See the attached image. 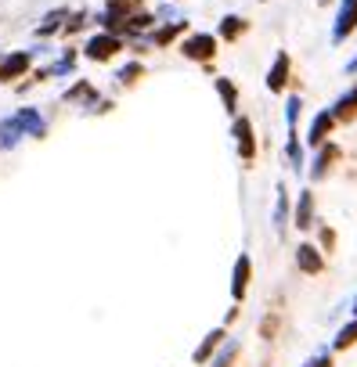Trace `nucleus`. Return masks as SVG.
Segmentation results:
<instances>
[{"label":"nucleus","mask_w":357,"mask_h":367,"mask_svg":"<svg viewBox=\"0 0 357 367\" xmlns=\"http://www.w3.org/2000/svg\"><path fill=\"white\" fill-rule=\"evenodd\" d=\"M181 54L188 61H213L217 58V36L213 33H184Z\"/></svg>","instance_id":"nucleus-1"},{"label":"nucleus","mask_w":357,"mask_h":367,"mask_svg":"<svg viewBox=\"0 0 357 367\" xmlns=\"http://www.w3.org/2000/svg\"><path fill=\"white\" fill-rule=\"evenodd\" d=\"M116 51H123V36L119 33H98L87 40V58L91 61H109Z\"/></svg>","instance_id":"nucleus-2"},{"label":"nucleus","mask_w":357,"mask_h":367,"mask_svg":"<svg viewBox=\"0 0 357 367\" xmlns=\"http://www.w3.org/2000/svg\"><path fill=\"white\" fill-rule=\"evenodd\" d=\"M231 134H235V148L238 155L249 162L257 155V137H253V123H249L245 116H235V126H231Z\"/></svg>","instance_id":"nucleus-3"},{"label":"nucleus","mask_w":357,"mask_h":367,"mask_svg":"<svg viewBox=\"0 0 357 367\" xmlns=\"http://www.w3.org/2000/svg\"><path fill=\"white\" fill-rule=\"evenodd\" d=\"M350 33H357V0H343L340 15H335V26H332V40L343 43Z\"/></svg>","instance_id":"nucleus-4"},{"label":"nucleus","mask_w":357,"mask_h":367,"mask_svg":"<svg viewBox=\"0 0 357 367\" xmlns=\"http://www.w3.org/2000/svg\"><path fill=\"white\" fill-rule=\"evenodd\" d=\"M289 72H292V61H289L285 51H278V54H275V65L267 69V91H271V94H282L285 83H289Z\"/></svg>","instance_id":"nucleus-5"},{"label":"nucleus","mask_w":357,"mask_h":367,"mask_svg":"<svg viewBox=\"0 0 357 367\" xmlns=\"http://www.w3.org/2000/svg\"><path fill=\"white\" fill-rule=\"evenodd\" d=\"M314 191H300V198H296V209H292V224H296L300 231L314 227Z\"/></svg>","instance_id":"nucleus-6"},{"label":"nucleus","mask_w":357,"mask_h":367,"mask_svg":"<svg viewBox=\"0 0 357 367\" xmlns=\"http://www.w3.org/2000/svg\"><path fill=\"white\" fill-rule=\"evenodd\" d=\"M335 123H340V119L332 116V108H328V112H318V116H314V123H310L307 141H310L314 148H321V144H325V137L332 134V126H335Z\"/></svg>","instance_id":"nucleus-7"},{"label":"nucleus","mask_w":357,"mask_h":367,"mask_svg":"<svg viewBox=\"0 0 357 367\" xmlns=\"http://www.w3.org/2000/svg\"><path fill=\"white\" fill-rule=\"evenodd\" d=\"M249 274H253V263H249V256L242 252V256L235 259V277H231V295H235V302H238V299H245Z\"/></svg>","instance_id":"nucleus-8"},{"label":"nucleus","mask_w":357,"mask_h":367,"mask_svg":"<svg viewBox=\"0 0 357 367\" xmlns=\"http://www.w3.org/2000/svg\"><path fill=\"white\" fill-rule=\"evenodd\" d=\"M296 267L303 274H321L325 270V256L318 252V245H300L296 249Z\"/></svg>","instance_id":"nucleus-9"},{"label":"nucleus","mask_w":357,"mask_h":367,"mask_svg":"<svg viewBox=\"0 0 357 367\" xmlns=\"http://www.w3.org/2000/svg\"><path fill=\"white\" fill-rule=\"evenodd\" d=\"M29 61H33L29 51H18V54L4 58V61H0V79H15V76H22V72L29 69Z\"/></svg>","instance_id":"nucleus-10"},{"label":"nucleus","mask_w":357,"mask_h":367,"mask_svg":"<svg viewBox=\"0 0 357 367\" xmlns=\"http://www.w3.org/2000/svg\"><path fill=\"white\" fill-rule=\"evenodd\" d=\"M213 86H217V94H220V101H224V112L227 116H238V86L231 83V79H213Z\"/></svg>","instance_id":"nucleus-11"},{"label":"nucleus","mask_w":357,"mask_h":367,"mask_svg":"<svg viewBox=\"0 0 357 367\" xmlns=\"http://www.w3.org/2000/svg\"><path fill=\"white\" fill-rule=\"evenodd\" d=\"M15 119L22 123V130H26L29 137H44V134H47V123L40 119V112H36V108H22V112H18Z\"/></svg>","instance_id":"nucleus-12"},{"label":"nucleus","mask_w":357,"mask_h":367,"mask_svg":"<svg viewBox=\"0 0 357 367\" xmlns=\"http://www.w3.org/2000/svg\"><path fill=\"white\" fill-rule=\"evenodd\" d=\"M335 159H340V148H335V144H328V148H325V144H321L318 159H314V169H310V177H314V180H321L325 173L332 169V162H335Z\"/></svg>","instance_id":"nucleus-13"},{"label":"nucleus","mask_w":357,"mask_h":367,"mask_svg":"<svg viewBox=\"0 0 357 367\" xmlns=\"http://www.w3.org/2000/svg\"><path fill=\"white\" fill-rule=\"evenodd\" d=\"M245 29H249V26H245L242 15H224V18H220V40H231V43H235Z\"/></svg>","instance_id":"nucleus-14"},{"label":"nucleus","mask_w":357,"mask_h":367,"mask_svg":"<svg viewBox=\"0 0 357 367\" xmlns=\"http://www.w3.org/2000/svg\"><path fill=\"white\" fill-rule=\"evenodd\" d=\"M332 116H335V119H343V123L357 116V86H354V91H350V94H343L340 101H335V104H332Z\"/></svg>","instance_id":"nucleus-15"},{"label":"nucleus","mask_w":357,"mask_h":367,"mask_svg":"<svg viewBox=\"0 0 357 367\" xmlns=\"http://www.w3.org/2000/svg\"><path fill=\"white\" fill-rule=\"evenodd\" d=\"M22 134H26V130H22V123H18V119L0 123V148H15Z\"/></svg>","instance_id":"nucleus-16"},{"label":"nucleus","mask_w":357,"mask_h":367,"mask_svg":"<svg viewBox=\"0 0 357 367\" xmlns=\"http://www.w3.org/2000/svg\"><path fill=\"white\" fill-rule=\"evenodd\" d=\"M224 342V328H217V331H209L206 335V342L199 345V350H195V364H206L209 357H213V350H217V345Z\"/></svg>","instance_id":"nucleus-17"},{"label":"nucleus","mask_w":357,"mask_h":367,"mask_svg":"<svg viewBox=\"0 0 357 367\" xmlns=\"http://www.w3.org/2000/svg\"><path fill=\"white\" fill-rule=\"evenodd\" d=\"M181 33H188V22H184V18H177V22H170V26H166V29H159V33H155L152 40L159 43V47H166V43H174V40H177Z\"/></svg>","instance_id":"nucleus-18"},{"label":"nucleus","mask_w":357,"mask_h":367,"mask_svg":"<svg viewBox=\"0 0 357 367\" xmlns=\"http://www.w3.org/2000/svg\"><path fill=\"white\" fill-rule=\"evenodd\" d=\"M285 224H289V194H285V187H278V202H275V231L285 234Z\"/></svg>","instance_id":"nucleus-19"},{"label":"nucleus","mask_w":357,"mask_h":367,"mask_svg":"<svg viewBox=\"0 0 357 367\" xmlns=\"http://www.w3.org/2000/svg\"><path fill=\"white\" fill-rule=\"evenodd\" d=\"M285 155L292 162V169H303V148L296 141V130H289V141H285Z\"/></svg>","instance_id":"nucleus-20"},{"label":"nucleus","mask_w":357,"mask_h":367,"mask_svg":"<svg viewBox=\"0 0 357 367\" xmlns=\"http://www.w3.org/2000/svg\"><path fill=\"white\" fill-rule=\"evenodd\" d=\"M109 4V15H116V18H130L137 8H141V0H105Z\"/></svg>","instance_id":"nucleus-21"},{"label":"nucleus","mask_w":357,"mask_h":367,"mask_svg":"<svg viewBox=\"0 0 357 367\" xmlns=\"http://www.w3.org/2000/svg\"><path fill=\"white\" fill-rule=\"evenodd\" d=\"M357 342V317H354V324H347V328L340 331V335H335V350H347V345H354Z\"/></svg>","instance_id":"nucleus-22"},{"label":"nucleus","mask_w":357,"mask_h":367,"mask_svg":"<svg viewBox=\"0 0 357 367\" xmlns=\"http://www.w3.org/2000/svg\"><path fill=\"white\" fill-rule=\"evenodd\" d=\"M300 108H303L300 94H292V97L285 101V123H289V130H296V116H300Z\"/></svg>","instance_id":"nucleus-23"},{"label":"nucleus","mask_w":357,"mask_h":367,"mask_svg":"<svg viewBox=\"0 0 357 367\" xmlns=\"http://www.w3.org/2000/svg\"><path fill=\"white\" fill-rule=\"evenodd\" d=\"M61 18H69V11H51V15L44 18V26H40L36 33H40V36H47V33H54V29L61 26Z\"/></svg>","instance_id":"nucleus-24"},{"label":"nucleus","mask_w":357,"mask_h":367,"mask_svg":"<svg viewBox=\"0 0 357 367\" xmlns=\"http://www.w3.org/2000/svg\"><path fill=\"white\" fill-rule=\"evenodd\" d=\"M235 353H238V345H235V342H231V345H227V350H224V353L217 357V364H213V367H231V360H235Z\"/></svg>","instance_id":"nucleus-25"},{"label":"nucleus","mask_w":357,"mask_h":367,"mask_svg":"<svg viewBox=\"0 0 357 367\" xmlns=\"http://www.w3.org/2000/svg\"><path fill=\"white\" fill-rule=\"evenodd\" d=\"M141 72H144V69H141V65H127V69H123V72H119V79H123V83H134V79H137Z\"/></svg>","instance_id":"nucleus-26"},{"label":"nucleus","mask_w":357,"mask_h":367,"mask_svg":"<svg viewBox=\"0 0 357 367\" xmlns=\"http://www.w3.org/2000/svg\"><path fill=\"white\" fill-rule=\"evenodd\" d=\"M307 367H332V357H328V353H325V357H314Z\"/></svg>","instance_id":"nucleus-27"},{"label":"nucleus","mask_w":357,"mask_h":367,"mask_svg":"<svg viewBox=\"0 0 357 367\" xmlns=\"http://www.w3.org/2000/svg\"><path fill=\"white\" fill-rule=\"evenodd\" d=\"M321 242H325V245H328V249H332V245H335V234H332V231H328V227H325V231H321Z\"/></svg>","instance_id":"nucleus-28"},{"label":"nucleus","mask_w":357,"mask_h":367,"mask_svg":"<svg viewBox=\"0 0 357 367\" xmlns=\"http://www.w3.org/2000/svg\"><path fill=\"white\" fill-rule=\"evenodd\" d=\"M347 72H357V58H354V61L347 65Z\"/></svg>","instance_id":"nucleus-29"},{"label":"nucleus","mask_w":357,"mask_h":367,"mask_svg":"<svg viewBox=\"0 0 357 367\" xmlns=\"http://www.w3.org/2000/svg\"><path fill=\"white\" fill-rule=\"evenodd\" d=\"M354 317H357V299H354Z\"/></svg>","instance_id":"nucleus-30"}]
</instances>
